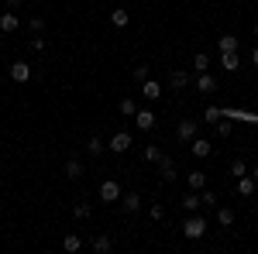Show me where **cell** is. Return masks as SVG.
Segmentation results:
<instances>
[{"label": "cell", "instance_id": "1", "mask_svg": "<svg viewBox=\"0 0 258 254\" xmlns=\"http://www.w3.org/2000/svg\"><path fill=\"white\" fill-rule=\"evenodd\" d=\"M182 234L189 237V240H200V237L207 234V220H203L200 213H193L189 220H186V227H182Z\"/></svg>", "mask_w": 258, "mask_h": 254}, {"label": "cell", "instance_id": "2", "mask_svg": "<svg viewBox=\"0 0 258 254\" xmlns=\"http://www.w3.org/2000/svg\"><path fill=\"white\" fill-rule=\"evenodd\" d=\"M100 199H103V203H117L120 199V186L114 182V179H107V182L100 186Z\"/></svg>", "mask_w": 258, "mask_h": 254}, {"label": "cell", "instance_id": "3", "mask_svg": "<svg viewBox=\"0 0 258 254\" xmlns=\"http://www.w3.org/2000/svg\"><path fill=\"white\" fill-rule=\"evenodd\" d=\"M197 131H200V120H179V127H176L179 141H193Z\"/></svg>", "mask_w": 258, "mask_h": 254}, {"label": "cell", "instance_id": "4", "mask_svg": "<svg viewBox=\"0 0 258 254\" xmlns=\"http://www.w3.org/2000/svg\"><path fill=\"white\" fill-rule=\"evenodd\" d=\"M127 148H131V134H127V131H117V134L110 137V151H117V155H124Z\"/></svg>", "mask_w": 258, "mask_h": 254}, {"label": "cell", "instance_id": "5", "mask_svg": "<svg viewBox=\"0 0 258 254\" xmlns=\"http://www.w3.org/2000/svg\"><path fill=\"white\" fill-rule=\"evenodd\" d=\"M11 79H14V82H28V79H31V65H28V62H14V65H11Z\"/></svg>", "mask_w": 258, "mask_h": 254}, {"label": "cell", "instance_id": "6", "mask_svg": "<svg viewBox=\"0 0 258 254\" xmlns=\"http://www.w3.org/2000/svg\"><path fill=\"white\" fill-rule=\"evenodd\" d=\"M18 28H21L18 14H11V11H7V14H0V31H4V35H14Z\"/></svg>", "mask_w": 258, "mask_h": 254}, {"label": "cell", "instance_id": "7", "mask_svg": "<svg viewBox=\"0 0 258 254\" xmlns=\"http://www.w3.org/2000/svg\"><path fill=\"white\" fill-rule=\"evenodd\" d=\"M141 97H145V100H159L162 97V86L155 82V79H145V82H141Z\"/></svg>", "mask_w": 258, "mask_h": 254}, {"label": "cell", "instance_id": "8", "mask_svg": "<svg viewBox=\"0 0 258 254\" xmlns=\"http://www.w3.org/2000/svg\"><path fill=\"white\" fill-rule=\"evenodd\" d=\"M135 120H138V131H152V127H155V114H152V110H138Z\"/></svg>", "mask_w": 258, "mask_h": 254}, {"label": "cell", "instance_id": "9", "mask_svg": "<svg viewBox=\"0 0 258 254\" xmlns=\"http://www.w3.org/2000/svg\"><path fill=\"white\" fill-rule=\"evenodd\" d=\"M186 182H189L193 193H200V189H207V172H197V168H193V172L186 176Z\"/></svg>", "mask_w": 258, "mask_h": 254}, {"label": "cell", "instance_id": "10", "mask_svg": "<svg viewBox=\"0 0 258 254\" xmlns=\"http://www.w3.org/2000/svg\"><path fill=\"white\" fill-rule=\"evenodd\" d=\"M120 206H124V213H138V206H141L138 193H127V196H120Z\"/></svg>", "mask_w": 258, "mask_h": 254}, {"label": "cell", "instance_id": "11", "mask_svg": "<svg viewBox=\"0 0 258 254\" xmlns=\"http://www.w3.org/2000/svg\"><path fill=\"white\" fill-rule=\"evenodd\" d=\"M255 186H258V182H255L251 176H248V172H244V176L238 179V193H241V196H255Z\"/></svg>", "mask_w": 258, "mask_h": 254}, {"label": "cell", "instance_id": "12", "mask_svg": "<svg viewBox=\"0 0 258 254\" xmlns=\"http://www.w3.org/2000/svg\"><path fill=\"white\" fill-rule=\"evenodd\" d=\"M220 65H224L227 72H238V69H241V62H238L234 52H220Z\"/></svg>", "mask_w": 258, "mask_h": 254}, {"label": "cell", "instance_id": "13", "mask_svg": "<svg viewBox=\"0 0 258 254\" xmlns=\"http://www.w3.org/2000/svg\"><path fill=\"white\" fill-rule=\"evenodd\" d=\"M197 90H200V93H214V90H217V79H214V76H207V72H200Z\"/></svg>", "mask_w": 258, "mask_h": 254}, {"label": "cell", "instance_id": "14", "mask_svg": "<svg viewBox=\"0 0 258 254\" xmlns=\"http://www.w3.org/2000/svg\"><path fill=\"white\" fill-rule=\"evenodd\" d=\"M210 151H214V144H210V141H203V137H193V155H197V158H207Z\"/></svg>", "mask_w": 258, "mask_h": 254}, {"label": "cell", "instance_id": "15", "mask_svg": "<svg viewBox=\"0 0 258 254\" xmlns=\"http://www.w3.org/2000/svg\"><path fill=\"white\" fill-rule=\"evenodd\" d=\"M120 114H124V117H135V114H138V100L124 97V100H120Z\"/></svg>", "mask_w": 258, "mask_h": 254}, {"label": "cell", "instance_id": "16", "mask_svg": "<svg viewBox=\"0 0 258 254\" xmlns=\"http://www.w3.org/2000/svg\"><path fill=\"white\" fill-rule=\"evenodd\" d=\"M217 223H220V227H231V223H234V210H227V206H217Z\"/></svg>", "mask_w": 258, "mask_h": 254}, {"label": "cell", "instance_id": "17", "mask_svg": "<svg viewBox=\"0 0 258 254\" xmlns=\"http://www.w3.org/2000/svg\"><path fill=\"white\" fill-rule=\"evenodd\" d=\"M110 21H114V28H127V11H124V7H117V11H110Z\"/></svg>", "mask_w": 258, "mask_h": 254}, {"label": "cell", "instance_id": "18", "mask_svg": "<svg viewBox=\"0 0 258 254\" xmlns=\"http://www.w3.org/2000/svg\"><path fill=\"white\" fill-rule=\"evenodd\" d=\"M66 176H69V179H80V176H83L80 158H69V161H66Z\"/></svg>", "mask_w": 258, "mask_h": 254}, {"label": "cell", "instance_id": "19", "mask_svg": "<svg viewBox=\"0 0 258 254\" xmlns=\"http://www.w3.org/2000/svg\"><path fill=\"white\" fill-rule=\"evenodd\" d=\"M182 210H189V213H197V210H200V193H193V189H189V196L182 199Z\"/></svg>", "mask_w": 258, "mask_h": 254}, {"label": "cell", "instance_id": "20", "mask_svg": "<svg viewBox=\"0 0 258 254\" xmlns=\"http://www.w3.org/2000/svg\"><path fill=\"white\" fill-rule=\"evenodd\" d=\"M220 52H238V38L234 35H224L220 38Z\"/></svg>", "mask_w": 258, "mask_h": 254}, {"label": "cell", "instance_id": "21", "mask_svg": "<svg viewBox=\"0 0 258 254\" xmlns=\"http://www.w3.org/2000/svg\"><path fill=\"white\" fill-rule=\"evenodd\" d=\"M62 247H66V251L73 254V251H80V247H83V240H80V237H76V234H69V237H66V240H62Z\"/></svg>", "mask_w": 258, "mask_h": 254}, {"label": "cell", "instance_id": "22", "mask_svg": "<svg viewBox=\"0 0 258 254\" xmlns=\"http://www.w3.org/2000/svg\"><path fill=\"white\" fill-rule=\"evenodd\" d=\"M110 247H114V244H110V237H97V240H93V251H97V254H107Z\"/></svg>", "mask_w": 258, "mask_h": 254}, {"label": "cell", "instance_id": "23", "mask_svg": "<svg viewBox=\"0 0 258 254\" xmlns=\"http://www.w3.org/2000/svg\"><path fill=\"white\" fill-rule=\"evenodd\" d=\"M193 69H197V72H207V69H210V55H203V52H200L197 59H193Z\"/></svg>", "mask_w": 258, "mask_h": 254}, {"label": "cell", "instance_id": "24", "mask_svg": "<svg viewBox=\"0 0 258 254\" xmlns=\"http://www.w3.org/2000/svg\"><path fill=\"white\" fill-rule=\"evenodd\" d=\"M90 213H93V210H90V203H76V206H73V216H76V220H86Z\"/></svg>", "mask_w": 258, "mask_h": 254}, {"label": "cell", "instance_id": "25", "mask_svg": "<svg viewBox=\"0 0 258 254\" xmlns=\"http://www.w3.org/2000/svg\"><path fill=\"white\" fill-rule=\"evenodd\" d=\"M145 158H148V161H162V148L159 144H148V148H145Z\"/></svg>", "mask_w": 258, "mask_h": 254}, {"label": "cell", "instance_id": "26", "mask_svg": "<svg viewBox=\"0 0 258 254\" xmlns=\"http://www.w3.org/2000/svg\"><path fill=\"white\" fill-rule=\"evenodd\" d=\"M169 82H172V90H182V86L189 82V76H186V72H172V79H169Z\"/></svg>", "mask_w": 258, "mask_h": 254}, {"label": "cell", "instance_id": "27", "mask_svg": "<svg viewBox=\"0 0 258 254\" xmlns=\"http://www.w3.org/2000/svg\"><path fill=\"white\" fill-rule=\"evenodd\" d=\"M214 203H217V196L210 189H200V206H214Z\"/></svg>", "mask_w": 258, "mask_h": 254}, {"label": "cell", "instance_id": "28", "mask_svg": "<svg viewBox=\"0 0 258 254\" xmlns=\"http://www.w3.org/2000/svg\"><path fill=\"white\" fill-rule=\"evenodd\" d=\"M86 151H90V155H103V141H100V137H90Z\"/></svg>", "mask_w": 258, "mask_h": 254}, {"label": "cell", "instance_id": "29", "mask_svg": "<svg viewBox=\"0 0 258 254\" xmlns=\"http://www.w3.org/2000/svg\"><path fill=\"white\" fill-rule=\"evenodd\" d=\"M231 131H234V124H231V120H224V117H220V120H217V134H220V137H227Z\"/></svg>", "mask_w": 258, "mask_h": 254}, {"label": "cell", "instance_id": "30", "mask_svg": "<svg viewBox=\"0 0 258 254\" xmlns=\"http://www.w3.org/2000/svg\"><path fill=\"white\" fill-rule=\"evenodd\" d=\"M244 172H248V165H244V161H241V158H238V161H231V176H244Z\"/></svg>", "mask_w": 258, "mask_h": 254}, {"label": "cell", "instance_id": "31", "mask_svg": "<svg viewBox=\"0 0 258 254\" xmlns=\"http://www.w3.org/2000/svg\"><path fill=\"white\" fill-rule=\"evenodd\" d=\"M148 213H152V220H165V206H159V203H155Z\"/></svg>", "mask_w": 258, "mask_h": 254}, {"label": "cell", "instance_id": "32", "mask_svg": "<svg viewBox=\"0 0 258 254\" xmlns=\"http://www.w3.org/2000/svg\"><path fill=\"white\" fill-rule=\"evenodd\" d=\"M135 79L145 82V79H148V65H138V69H135Z\"/></svg>", "mask_w": 258, "mask_h": 254}, {"label": "cell", "instance_id": "33", "mask_svg": "<svg viewBox=\"0 0 258 254\" xmlns=\"http://www.w3.org/2000/svg\"><path fill=\"white\" fill-rule=\"evenodd\" d=\"M207 120H210V124H217V120H220V110H217V107H210V110H207Z\"/></svg>", "mask_w": 258, "mask_h": 254}, {"label": "cell", "instance_id": "34", "mask_svg": "<svg viewBox=\"0 0 258 254\" xmlns=\"http://www.w3.org/2000/svg\"><path fill=\"white\" fill-rule=\"evenodd\" d=\"M7 7H21V0H7Z\"/></svg>", "mask_w": 258, "mask_h": 254}, {"label": "cell", "instance_id": "35", "mask_svg": "<svg viewBox=\"0 0 258 254\" xmlns=\"http://www.w3.org/2000/svg\"><path fill=\"white\" fill-rule=\"evenodd\" d=\"M251 62H255V65H258V48H255V52H251Z\"/></svg>", "mask_w": 258, "mask_h": 254}, {"label": "cell", "instance_id": "36", "mask_svg": "<svg viewBox=\"0 0 258 254\" xmlns=\"http://www.w3.org/2000/svg\"><path fill=\"white\" fill-rule=\"evenodd\" d=\"M251 179H255V182H258V165H255V172H251Z\"/></svg>", "mask_w": 258, "mask_h": 254}, {"label": "cell", "instance_id": "37", "mask_svg": "<svg viewBox=\"0 0 258 254\" xmlns=\"http://www.w3.org/2000/svg\"><path fill=\"white\" fill-rule=\"evenodd\" d=\"M0 52H4V38H0Z\"/></svg>", "mask_w": 258, "mask_h": 254}, {"label": "cell", "instance_id": "38", "mask_svg": "<svg viewBox=\"0 0 258 254\" xmlns=\"http://www.w3.org/2000/svg\"><path fill=\"white\" fill-rule=\"evenodd\" d=\"M255 35H258V24H255Z\"/></svg>", "mask_w": 258, "mask_h": 254}]
</instances>
